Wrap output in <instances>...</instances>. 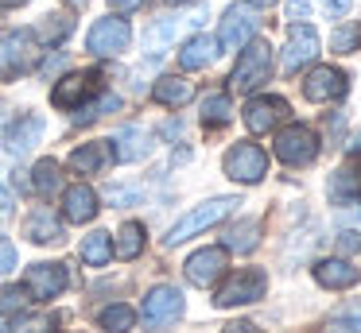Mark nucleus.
Returning a JSON list of instances; mask_svg holds the SVG:
<instances>
[{
	"instance_id": "25",
	"label": "nucleus",
	"mask_w": 361,
	"mask_h": 333,
	"mask_svg": "<svg viewBox=\"0 0 361 333\" xmlns=\"http://www.w3.org/2000/svg\"><path fill=\"white\" fill-rule=\"evenodd\" d=\"M330 198L338 201V206H345V201L361 198V175L350 167H342L338 175H330Z\"/></svg>"
},
{
	"instance_id": "42",
	"label": "nucleus",
	"mask_w": 361,
	"mask_h": 333,
	"mask_svg": "<svg viewBox=\"0 0 361 333\" xmlns=\"http://www.w3.org/2000/svg\"><path fill=\"white\" fill-rule=\"evenodd\" d=\"M0 213H12V194L0 190Z\"/></svg>"
},
{
	"instance_id": "36",
	"label": "nucleus",
	"mask_w": 361,
	"mask_h": 333,
	"mask_svg": "<svg viewBox=\"0 0 361 333\" xmlns=\"http://www.w3.org/2000/svg\"><path fill=\"white\" fill-rule=\"evenodd\" d=\"M27 302H32L27 299V287H4V291H0V314H16Z\"/></svg>"
},
{
	"instance_id": "44",
	"label": "nucleus",
	"mask_w": 361,
	"mask_h": 333,
	"mask_svg": "<svg viewBox=\"0 0 361 333\" xmlns=\"http://www.w3.org/2000/svg\"><path fill=\"white\" fill-rule=\"evenodd\" d=\"M249 8H272V0H245Z\"/></svg>"
},
{
	"instance_id": "5",
	"label": "nucleus",
	"mask_w": 361,
	"mask_h": 333,
	"mask_svg": "<svg viewBox=\"0 0 361 333\" xmlns=\"http://www.w3.org/2000/svg\"><path fill=\"white\" fill-rule=\"evenodd\" d=\"M264 291H268V275L257 268H249V271H237L233 279H226L214 302H218L221 310H229V306H245V302L264 299Z\"/></svg>"
},
{
	"instance_id": "8",
	"label": "nucleus",
	"mask_w": 361,
	"mask_h": 333,
	"mask_svg": "<svg viewBox=\"0 0 361 333\" xmlns=\"http://www.w3.org/2000/svg\"><path fill=\"white\" fill-rule=\"evenodd\" d=\"M133 43V27H128L125 20H97L94 27H90V39L86 46L97 54V58H109V54H121L125 46Z\"/></svg>"
},
{
	"instance_id": "24",
	"label": "nucleus",
	"mask_w": 361,
	"mask_h": 333,
	"mask_svg": "<svg viewBox=\"0 0 361 333\" xmlns=\"http://www.w3.org/2000/svg\"><path fill=\"white\" fill-rule=\"evenodd\" d=\"M82 260H86L90 268H105V263L113 260V237L109 232H90V237L82 240Z\"/></svg>"
},
{
	"instance_id": "39",
	"label": "nucleus",
	"mask_w": 361,
	"mask_h": 333,
	"mask_svg": "<svg viewBox=\"0 0 361 333\" xmlns=\"http://www.w3.org/2000/svg\"><path fill=\"white\" fill-rule=\"evenodd\" d=\"M283 12H288V20H307V15H311V4H307V0H288Z\"/></svg>"
},
{
	"instance_id": "4",
	"label": "nucleus",
	"mask_w": 361,
	"mask_h": 333,
	"mask_svg": "<svg viewBox=\"0 0 361 333\" xmlns=\"http://www.w3.org/2000/svg\"><path fill=\"white\" fill-rule=\"evenodd\" d=\"M272 151H276V159L288 163V167H307V163H314V155H319V136H314L311 128H303V124H288V128L276 136Z\"/></svg>"
},
{
	"instance_id": "19",
	"label": "nucleus",
	"mask_w": 361,
	"mask_h": 333,
	"mask_svg": "<svg viewBox=\"0 0 361 333\" xmlns=\"http://www.w3.org/2000/svg\"><path fill=\"white\" fill-rule=\"evenodd\" d=\"M113 144H117V151H113V155H117L121 163H136V159H144V155L152 151V136L144 128H136V124L121 128Z\"/></svg>"
},
{
	"instance_id": "22",
	"label": "nucleus",
	"mask_w": 361,
	"mask_h": 333,
	"mask_svg": "<svg viewBox=\"0 0 361 333\" xmlns=\"http://www.w3.org/2000/svg\"><path fill=\"white\" fill-rule=\"evenodd\" d=\"M152 97H156L164 108H183L190 97H195V85H190L187 77H171V74H167V77H159V82H156Z\"/></svg>"
},
{
	"instance_id": "29",
	"label": "nucleus",
	"mask_w": 361,
	"mask_h": 333,
	"mask_svg": "<svg viewBox=\"0 0 361 333\" xmlns=\"http://www.w3.org/2000/svg\"><path fill=\"white\" fill-rule=\"evenodd\" d=\"M229 116H233V105H229V93H210V97L202 101V124H229Z\"/></svg>"
},
{
	"instance_id": "18",
	"label": "nucleus",
	"mask_w": 361,
	"mask_h": 333,
	"mask_svg": "<svg viewBox=\"0 0 361 333\" xmlns=\"http://www.w3.org/2000/svg\"><path fill=\"white\" fill-rule=\"evenodd\" d=\"M113 159V147L105 139H94V144H82L78 151H71V167L78 175H102Z\"/></svg>"
},
{
	"instance_id": "28",
	"label": "nucleus",
	"mask_w": 361,
	"mask_h": 333,
	"mask_svg": "<svg viewBox=\"0 0 361 333\" xmlns=\"http://www.w3.org/2000/svg\"><path fill=\"white\" fill-rule=\"evenodd\" d=\"M257 244H260V221H241L226 237V252H252Z\"/></svg>"
},
{
	"instance_id": "16",
	"label": "nucleus",
	"mask_w": 361,
	"mask_h": 333,
	"mask_svg": "<svg viewBox=\"0 0 361 333\" xmlns=\"http://www.w3.org/2000/svg\"><path fill=\"white\" fill-rule=\"evenodd\" d=\"M63 213H66V221H74V225L94 221V217H97V194L90 190L86 182L66 186V190H63Z\"/></svg>"
},
{
	"instance_id": "32",
	"label": "nucleus",
	"mask_w": 361,
	"mask_h": 333,
	"mask_svg": "<svg viewBox=\"0 0 361 333\" xmlns=\"http://www.w3.org/2000/svg\"><path fill=\"white\" fill-rule=\"evenodd\" d=\"M102 329H113V333H125V329H133V322H136V314H133V306H105L102 310Z\"/></svg>"
},
{
	"instance_id": "21",
	"label": "nucleus",
	"mask_w": 361,
	"mask_h": 333,
	"mask_svg": "<svg viewBox=\"0 0 361 333\" xmlns=\"http://www.w3.org/2000/svg\"><path fill=\"white\" fill-rule=\"evenodd\" d=\"M24 232L35 244H55V240H63V225H59V217L51 213V209H35L24 221Z\"/></svg>"
},
{
	"instance_id": "17",
	"label": "nucleus",
	"mask_w": 361,
	"mask_h": 333,
	"mask_svg": "<svg viewBox=\"0 0 361 333\" xmlns=\"http://www.w3.org/2000/svg\"><path fill=\"white\" fill-rule=\"evenodd\" d=\"M39 136H43L39 116H20V120H12L8 132H4V147H8L12 155H24V151H32V147L39 144Z\"/></svg>"
},
{
	"instance_id": "45",
	"label": "nucleus",
	"mask_w": 361,
	"mask_h": 333,
	"mask_svg": "<svg viewBox=\"0 0 361 333\" xmlns=\"http://www.w3.org/2000/svg\"><path fill=\"white\" fill-rule=\"evenodd\" d=\"M4 8H20V4H27V0H0Z\"/></svg>"
},
{
	"instance_id": "37",
	"label": "nucleus",
	"mask_w": 361,
	"mask_h": 333,
	"mask_svg": "<svg viewBox=\"0 0 361 333\" xmlns=\"http://www.w3.org/2000/svg\"><path fill=\"white\" fill-rule=\"evenodd\" d=\"M71 31V20L66 15H47V23H43V39H51V43H59V39Z\"/></svg>"
},
{
	"instance_id": "12",
	"label": "nucleus",
	"mask_w": 361,
	"mask_h": 333,
	"mask_svg": "<svg viewBox=\"0 0 361 333\" xmlns=\"http://www.w3.org/2000/svg\"><path fill=\"white\" fill-rule=\"evenodd\" d=\"M71 283V275H66L63 263H35V268H27V294L32 299H55V294H63V287Z\"/></svg>"
},
{
	"instance_id": "40",
	"label": "nucleus",
	"mask_w": 361,
	"mask_h": 333,
	"mask_svg": "<svg viewBox=\"0 0 361 333\" xmlns=\"http://www.w3.org/2000/svg\"><path fill=\"white\" fill-rule=\"evenodd\" d=\"M140 4H144V0H109V8H113V12H136Z\"/></svg>"
},
{
	"instance_id": "1",
	"label": "nucleus",
	"mask_w": 361,
	"mask_h": 333,
	"mask_svg": "<svg viewBox=\"0 0 361 333\" xmlns=\"http://www.w3.org/2000/svg\"><path fill=\"white\" fill-rule=\"evenodd\" d=\"M39 39L32 31H12L0 35V82H12L20 74H32L39 66Z\"/></svg>"
},
{
	"instance_id": "31",
	"label": "nucleus",
	"mask_w": 361,
	"mask_h": 333,
	"mask_svg": "<svg viewBox=\"0 0 361 333\" xmlns=\"http://www.w3.org/2000/svg\"><path fill=\"white\" fill-rule=\"evenodd\" d=\"M326 333H361V302H350L342 306L334 318H330Z\"/></svg>"
},
{
	"instance_id": "43",
	"label": "nucleus",
	"mask_w": 361,
	"mask_h": 333,
	"mask_svg": "<svg viewBox=\"0 0 361 333\" xmlns=\"http://www.w3.org/2000/svg\"><path fill=\"white\" fill-rule=\"evenodd\" d=\"M361 151V132H353V139H350V155H357Z\"/></svg>"
},
{
	"instance_id": "26",
	"label": "nucleus",
	"mask_w": 361,
	"mask_h": 333,
	"mask_svg": "<svg viewBox=\"0 0 361 333\" xmlns=\"http://www.w3.org/2000/svg\"><path fill=\"white\" fill-rule=\"evenodd\" d=\"M113 252H117L121 260H136V256L144 252V225H136V221L121 225V232H117V244H113Z\"/></svg>"
},
{
	"instance_id": "10",
	"label": "nucleus",
	"mask_w": 361,
	"mask_h": 333,
	"mask_svg": "<svg viewBox=\"0 0 361 333\" xmlns=\"http://www.w3.org/2000/svg\"><path fill=\"white\" fill-rule=\"evenodd\" d=\"M319 31L311 27V23H295L288 35V46H283V70L288 74H295L299 66H311L314 58H319Z\"/></svg>"
},
{
	"instance_id": "3",
	"label": "nucleus",
	"mask_w": 361,
	"mask_h": 333,
	"mask_svg": "<svg viewBox=\"0 0 361 333\" xmlns=\"http://www.w3.org/2000/svg\"><path fill=\"white\" fill-rule=\"evenodd\" d=\"M237 209V198H210V201H202L198 209H190L187 217H179V221L171 225V232H167V244H183V240H190V237H198L202 229H214L218 221H226L229 213Z\"/></svg>"
},
{
	"instance_id": "30",
	"label": "nucleus",
	"mask_w": 361,
	"mask_h": 333,
	"mask_svg": "<svg viewBox=\"0 0 361 333\" xmlns=\"http://www.w3.org/2000/svg\"><path fill=\"white\" fill-rule=\"evenodd\" d=\"M357 46H361V23H342V27L330 31V51L353 54Z\"/></svg>"
},
{
	"instance_id": "2",
	"label": "nucleus",
	"mask_w": 361,
	"mask_h": 333,
	"mask_svg": "<svg viewBox=\"0 0 361 333\" xmlns=\"http://www.w3.org/2000/svg\"><path fill=\"white\" fill-rule=\"evenodd\" d=\"M268 74H272V46L264 39H249L233 66V74H229V85L237 93H252L260 82H268Z\"/></svg>"
},
{
	"instance_id": "33",
	"label": "nucleus",
	"mask_w": 361,
	"mask_h": 333,
	"mask_svg": "<svg viewBox=\"0 0 361 333\" xmlns=\"http://www.w3.org/2000/svg\"><path fill=\"white\" fill-rule=\"evenodd\" d=\"M175 31H179V20H171V15H167V20H159L156 27H152L148 35H144V43H148V51H152V54H159V51H164V46L175 39Z\"/></svg>"
},
{
	"instance_id": "14",
	"label": "nucleus",
	"mask_w": 361,
	"mask_h": 333,
	"mask_svg": "<svg viewBox=\"0 0 361 333\" xmlns=\"http://www.w3.org/2000/svg\"><path fill=\"white\" fill-rule=\"evenodd\" d=\"M345 93V74L334 66H314L303 82V97L307 101H338Z\"/></svg>"
},
{
	"instance_id": "34",
	"label": "nucleus",
	"mask_w": 361,
	"mask_h": 333,
	"mask_svg": "<svg viewBox=\"0 0 361 333\" xmlns=\"http://www.w3.org/2000/svg\"><path fill=\"white\" fill-rule=\"evenodd\" d=\"M113 108H121V101L113 97V93H102V97L94 101V105H86V108H78L74 113V120L78 124H90V120H97V116H105V113H113Z\"/></svg>"
},
{
	"instance_id": "7",
	"label": "nucleus",
	"mask_w": 361,
	"mask_h": 333,
	"mask_svg": "<svg viewBox=\"0 0 361 333\" xmlns=\"http://www.w3.org/2000/svg\"><path fill=\"white\" fill-rule=\"evenodd\" d=\"M179 314H183V294L167 283L152 287L148 299H144V325H148V329H164V325H171Z\"/></svg>"
},
{
	"instance_id": "46",
	"label": "nucleus",
	"mask_w": 361,
	"mask_h": 333,
	"mask_svg": "<svg viewBox=\"0 0 361 333\" xmlns=\"http://www.w3.org/2000/svg\"><path fill=\"white\" fill-rule=\"evenodd\" d=\"M71 4H86V0H71Z\"/></svg>"
},
{
	"instance_id": "11",
	"label": "nucleus",
	"mask_w": 361,
	"mask_h": 333,
	"mask_svg": "<svg viewBox=\"0 0 361 333\" xmlns=\"http://www.w3.org/2000/svg\"><path fill=\"white\" fill-rule=\"evenodd\" d=\"M226 263H229L226 248H198V252L187 260V279L195 287H214L221 275H226Z\"/></svg>"
},
{
	"instance_id": "38",
	"label": "nucleus",
	"mask_w": 361,
	"mask_h": 333,
	"mask_svg": "<svg viewBox=\"0 0 361 333\" xmlns=\"http://www.w3.org/2000/svg\"><path fill=\"white\" fill-rule=\"evenodd\" d=\"M12 268H16V248L12 240H0V275H8Z\"/></svg>"
},
{
	"instance_id": "35",
	"label": "nucleus",
	"mask_w": 361,
	"mask_h": 333,
	"mask_svg": "<svg viewBox=\"0 0 361 333\" xmlns=\"http://www.w3.org/2000/svg\"><path fill=\"white\" fill-rule=\"evenodd\" d=\"M55 329V318L51 314H27V318H16L12 333H51Z\"/></svg>"
},
{
	"instance_id": "27",
	"label": "nucleus",
	"mask_w": 361,
	"mask_h": 333,
	"mask_svg": "<svg viewBox=\"0 0 361 333\" xmlns=\"http://www.w3.org/2000/svg\"><path fill=\"white\" fill-rule=\"evenodd\" d=\"M32 186H35V194L39 198H51V194L63 186V175H59V163L55 159H39L35 163V170H32Z\"/></svg>"
},
{
	"instance_id": "9",
	"label": "nucleus",
	"mask_w": 361,
	"mask_h": 333,
	"mask_svg": "<svg viewBox=\"0 0 361 333\" xmlns=\"http://www.w3.org/2000/svg\"><path fill=\"white\" fill-rule=\"evenodd\" d=\"M257 8L241 4V8H229L226 20H221V31H218V46L221 51H237V46H245L252 35H257Z\"/></svg>"
},
{
	"instance_id": "20",
	"label": "nucleus",
	"mask_w": 361,
	"mask_h": 333,
	"mask_svg": "<svg viewBox=\"0 0 361 333\" xmlns=\"http://www.w3.org/2000/svg\"><path fill=\"white\" fill-rule=\"evenodd\" d=\"M314 279L330 291H345V287L357 283V268H350L345 260H319L314 263Z\"/></svg>"
},
{
	"instance_id": "13",
	"label": "nucleus",
	"mask_w": 361,
	"mask_h": 333,
	"mask_svg": "<svg viewBox=\"0 0 361 333\" xmlns=\"http://www.w3.org/2000/svg\"><path fill=\"white\" fill-rule=\"evenodd\" d=\"M280 120H288V101L283 97H252L245 105V128L249 132H268Z\"/></svg>"
},
{
	"instance_id": "23",
	"label": "nucleus",
	"mask_w": 361,
	"mask_h": 333,
	"mask_svg": "<svg viewBox=\"0 0 361 333\" xmlns=\"http://www.w3.org/2000/svg\"><path fill=\"white\" fill-rule=\"evenodd\" d=\"M210 58H214V39H206V35L187 39V43H183V51H179V66L183 70H202Z\"/></svg>"
},
{
	"instance_id": "6",
	"label": "nucleus",
	"mask_w": 361,
	"mask_h": 333,
	"mask_svg": "<svg viewBox=\"0 0 361 333\" xmlns=\"http://www.w3.org/2000/svg\"><path fill=\"white\" fill-rule=\"evenodd\" d=\"M221 167H226V175L233 178V182L252 186L268 175V155L260 151L257 144H237L226 151V163H221Z\"/></svg>"
},
{
	"instance_id": "41",
	"label": "nucleus",
	"mask_w": 361,
	"mask_h": 333,
	"mask_svg": "<svg viewBox=\"0 0 361 333\" xmlns=\"http://www.w3.org/2000/svg\"><path fill=\"white\" fill-rule=\"evenodd\" d=\"M226 333H260L252 322H233V325H226Z\"/></svg>"
},
{
	"instance_id": "15",
	"label": "nucleus",
	"mask_w": 361,
	"mask_h": 333,
	"mask_svg": "<svg viewBox=\"0 0 361 333\" xmlns=\"http://www.w3.org/2000/svg\"><path fill=\"white\" fill-rule=\"evenodd\" d=\"M90 93H97V74H66L63 82L51 89V101H55L59 108H82V101L90 97Z\"/></svg>"
}]
</instances>
